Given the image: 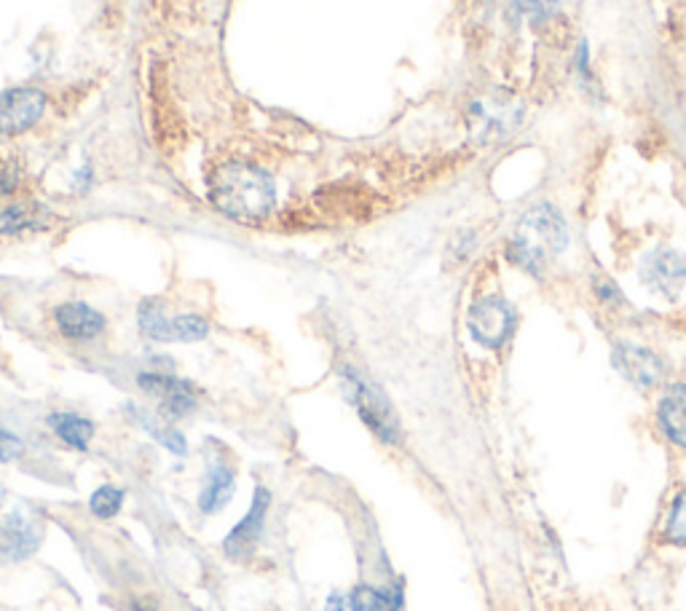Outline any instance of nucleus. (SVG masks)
<instances>
[{
	"label": "nucleus",
	"instance_id": "f257e3e1",
	"mask_svg": "<svg viewBox=\"0 0 686 611\" xmlns=\"http://www.w3.org/2000/svg\"><path fill=\"white\" fill-rule=\"evenodd\" d=\"M210 199L223 215L242 223H258L271 215L277 204V185L260 167L231 161L212 172Z\"/></svg>",
	"mask_w": 686,
	"mask_h": 611
},
{
	"label": "nucleus",
	"instance_id": "f03ea898",
	"mask_svg": "<svg viewBox=\"0 0 686 611\" xmlns=\"http://www.w3.org/2000/svg\"><path fill=\"white\" fill-rule=\"evenodd\" d=\"M566 245H569V226L564 215L545 202L521 217L515 236L507 245V255L517 268L539 277L547 260L564 253Z\"/></svg>",
	"mask_w": 686,
	"mask_h": 611
},
{
	"label": "nucleus",
	"instance_id": "7ed1b4c3",
	"mask_svg": "<svg viewBox=\"0 0 686 611\" xmlns=\"http://www.w3.org/2000/svg\"><path fill=\"white\" fill-rule=\"evenodd\" d=\"M341 386L346 400L354 405V410L360 414L367 427L378 435L384 442L395 446L400 442V421H397L395 410H392L389 400L384 397V392L378 386H373L367 378L360 376L357 371L346 367L341 371Z\"/></svg>",
	"mask_w": 686,
	"mask_h": 611
},
{
	"label": "nucleus",
	"instance_id": "20e7f679",
	"mask_svg": "<svg viewBox=\"0 0 686 611\" xmlns=\"http://www.w3.org/2000/svg\"><path fill=\"white\" fill-rule=\"evenodd\" d=\"M137 322H140L142 333L153 341H183V344H193V341H204L210 335V322L199 314H167L164 303L148 298L140 303L137 311Z\"/></svg>",
	"mask_w": 686,
	"mask_h": 611
},
{
	"label": "nucleus",
	"instance_id": "39448f33",
	"mask_svg": "<svg viewBox=\"0 0 686 611\" xmlns=\"http://www.w3.org/2000/svg\"><path fill=\"white\" fill-rule=\"evenodd\" d=\"M517 325L515 309L502 296H485L470 306L467 328L470 335L485 349H502L513 339Z\"/></svg>",
	"mask_w": 686,
	"mask_h": 611
},
{
	"label": "nucleus",
	"instance_id": "423d86ee",
	"mask_svg": "<svg viewBox=\"0 0 686 611\" xmlns=\"http://www.w3.org/2000/svg\"><path fill=\"white\" fill-rule=\"evenodd\" d=\"M641 282H644L654 296L676 298L686 285V258L676 249H652L641 260Z\"/></svg>",
	"mask_w": 686,
	"mask_h": 611
},
{
	"label": "nucleus",
	"instance_id": "0eeeda50",
	"mask_svg": "<svg viewBox=\"0 0 686 611\" xmlns=\"http://www.w3.org/2000/svg\"><path fill=\"white\" fill-rule=\"evenodd\" d=\"M46 95L41 89H9L0 95V135H20L41 121Z\"/></svg>",
	"mask_w": 686,
	"mask_h": 611
},
{
	"label": "nucleus",
	"instance_id": "6e6552de",
	"mask_svg": "<svg viewBox=\"0 0 686 611\" xmlns=\"http://www.w3.org/2000/svg\"><path fill=\"white\" fill-rule=\"evenodd\" d=\"M142 392L156 397L161 403V410L172 419H180V416H189L193 408H196V392L189 382H180L174 376H164V373H142L137 378Z\"/></svg>",
	"mask_w": 686,
	"mask_h": 611
},
{
	"label": "nucleus",
	"instance_id": "1a4fd4ad",
	"mask_svg": "<svg viewBox=\"0 0 686 611\" xmlns=\"http://www.w3.org/2000/svg\"><path fill=\"white\" fill-rule=\"evenodd\" d=\"M268 504H271V494H268L264 485H258V489H255L253 507H249V513L242 517L239 526H236L234 532L226 536V542H223V550H226L228 558L242 560L255 550L260 534H264Z\"/></svg>",
	"mask_w": 686,
	"mask_h": 611
},
{
	"label": "nucleus",
	"instance_id": "9d476101",
	"mask_svg": "<svg viewBox=\"0 0 686 611\" xmlns=\"http://www.w3.org/2000/svg\"><path fill=\"white\" fill-rule=\"evenodd\" d=\"M611 360H614L617 371H620L630 384L639 386V389H652L654 384H660V378H663L665 373L663 360H660L657 354L635 344H617Z\"/></svg>",
	"mask_w": 686,
	"mask_h": 611
},
{
	"label": "nucleus",
	"instance_id": "9b49d317",
	"mask_svg": "<svg viewBox=\"0 0 686 611\" xmlns=\"http://www.w3.org/2000/svg\"><path fill=\"white\" fill-rule=\"evenodd\" d=\"M43 539L41 526H35L33 521H28L22 513H14L0 523V566L17 564L24 560L28 555L39 550Z\"/></svg>",
	"mask_w": 686,
	"mask_h": 611
},
{
	"label": "nucleus",
	"instance_id": "f8f14e48",
	"mask_svg": "<svg viewBox=\"0 0 686 611\" xmlns=\"http://www.w3.org/2000/svg\"><path fill=\"white\" fill-rule=\"evenodd\" d=\"M472 114H475L480 124L478 129L483 142L499 140V137L513 132L517 121H521V108H515V99L507 95H494L485 103H475Z\"/></svg>",
	"mask_w": 686,
	"mask_h": 611
},
{
	"label": "nucleus",
	"instance_id": "ddd939ff",
	"mask_svg": "<svg viewBox=\"0 0 686 611\" xmlns=\"http://www.w3.org/2000/svg\"><path fill=\"white\" fill-rule=\"evenodd\" d=\"M54 320L60 333L71 341H92L105 330V317L86 303H62Z\"/></svg>",
	"mask_w": 686,
	"mask_h": 611
},
{
	"label": "nucleus",
	"instance_id": "4468645a",
	"mask_svg": "<svg viewBox=\"0 0 686 611\" xmlns=\"http://www.w3.org/2000/svg\"><path fill=\"white\" fill-rule=\"evenodd\" d=\"M657 419L667 440L686 448V386L673 384L667 386L663 400H660Z\"/></svg>",
	"mask_w": 686,
	"mask_h": 611
},
{
	"label": "nucleus",
	"instance_id": "2eb2a0df",
	"mask_svg": "<svg viewBox=\"0 0 686 611\" xmlns=\"http://www.w3.org/2000/svg\"><path fill=\"white\" fill-rule=\"evenodd\" d=\"M236 483H234V470L223 464V461H212L207 480H204V489L199 494V510L202 513H221L223 507L234 496Z\"/></svg>",
	"mask_w": 686,
	"mask_h": 611
},
{
	"label": "nucleus",
	"instance_id": "dca6fc26",
	"mask_svg": "<svg viewBox=\"0 0 686 611\" xmlns=\"http://www.w3.org/2000/svg\"><path fill=\"white\" fill-rule=\"evenodd\" d=\"M349 607H352V611H400L403 592L400 588L376 590L367 588V585H360L349 596Z\"/></svg>",
	"mask_w": 686,
	"mask_h": 611
},
{
	"label": "nucleus",
	"instance_id": "f3484780",
	"mask_svg": "<svg viewBox=\"0 0 686 611\" xmlns=\"http://www.w3.org/2000/svg\"><path fill=\"white\" fill-rule=\"evenodd\" d=\"M49 427L60 435V440L78 448V451L89 448L92 438H95V424L76 414H52L49 416Z\"/></svg>",
	"mask_w": 686,
	"mask_h": 611
},
{
	"label": "nucleus",
	"instance_id": "a211bd4d",
	"mask_svg": "<svg viewBox=\"0 0 686 611\" xmlns=\"http://www.w3.org/2000/svg\"><path fill=\"white\" fill-rule=\"evenodd\" d=\"M46 210L39 204H17L0 212V234H20L24 228H41Z\"/></svg>",
	"mask_w": 686,
	"mask_h": 611
},
{
	"label": "nucleus",
	"instance_id": "6ab92c4d",
	"mask_svg": "<svg viewBox=\"0 0 686 611\" xmlns=\"http://www.w3.org/2000/svg\"><path fill=\"white\" fill-rule=\"evenodd\" d=\"M132 414L137 416V424H142V427L148 429V432L153 435L156 442H161L164 448H170L172 453H185V438L180 432H174V429L170 427H159V419H153V416H148L146 410H137V408H129Z\"/></svg>",
	"mask_w": 686,
	"mask_h": 611
},
{
	"label": "nucleus",
	"instance_id": "aec40b11",
	"mask_svg": "<svg viewBox=\"0 0 686 611\" xmlns=\"http://www.w3.org/2000/svg\"><path fill=\"white\" fill-rule=\"evenodd\" d=\"M121 502H124L121 491L114 489V485H103V489H97L95 494H92L89 507L97 517L108 521V517L118 515V510H121Z\"/></svg>",
	"mask_w": 686,
	"mask_h": 611
},
{
	"label": "nucleus",
	"instance_id": "412c9836",
	"mask_svg": "<svg viewBox=\"0 0 686 611\" xmlns=\"http://www.w3.org/2000/svg\"><path fill=\"white\" fill-rule=\"evenodd\" d=\"M513 9L528 22H545L558 11V0H513Z\"/></svg>",
	"mask_w": 686,
	"mask_h": 611
},
{
	"label": "nucleus",
	"instance_id": "4be33fe9",
	"mask_svg": "<svg viewBox=\"0 0 686 611\" xmlns=\"http://www.w3.org/2000/svg\"><path fill=\"white\" fill-rule=\"evenodd\" d=\"M665 539L671 545H686V494L678 496L676 504H673L665 526Z\"/></svg>",
	"mask_w": 686,
	"mask_h": 611
},
{
	"label": "nucleus",
	"instance_id": "5701e85b",
	"mask_svg": "<svg viewBox=\"0 0 686 611\" xmlns=\"http://www.w3.org/2000/svg\"><path fill=\"white\" fill-rule=\"evenodd\" d=\"M22 453H24V442L17 438L14 432L0 427V464H6V461H17Z\"/></svg>",
	"mask_w": 686,
	"mask_h": 611
},
{
	"label": "nucleus",
	"instance_id": "b1692460",
	"mask_svg": "<svg viewBox=\"0 0 686 611\" xmlns=\"http://www.w3.org/2000/svg\"><path fill=\"white\" fill-rule=\"evenodd\" d=\"M324 611H352V607H346L343 596H339V592H333V596L328 598V607H324Z\"/></svg>",
	"mask_w": 686,
	"mask_h": 611
},
{
	"label": "nucleus",
	"instance_id": "393cba45",
	"mask_svg": "<svg viewBox=\"0 0 686 611\" xmlns=\"http://www.w3.org/2000/svg\"><path fill=\"white\" fill-rule=\"evenodd\" d=\"M89 183H92V170L89 167H84V170L76 172V185L78 189H89Z\"/></svg>",
	"mask_w": 686,
	"mask_h": 611
},
{
	"label": "nucleus",
	"instance_id": "a878e982",
	"mask_svg": "<svg viewBox=\"0 0 686 611\" xmlns=\"http://www.w3.org/2000/svg\"><path fill=\"white\" fill-rule=\"evenodd\" d=\"M3 499H6V489H3V485H0V504H3Z\"/></svg>",
	"mask_w": 686,
	"mask_h": 611
},
{
	"label": "nucleus",
	"instance_id": "bb28decb",
	"mask_svg": "<svg viewBox=\"0 0 686 611\" xmlns=\"http://www.w3.org/2000/svg\"><path fill=\"white\" fill-rule=\"evenodd\" d=\"M135 611H148V609H142V607H135Z\"/></svg>",
	"mask_w": 686,
	"mask_h": 611
}]
</instances>
